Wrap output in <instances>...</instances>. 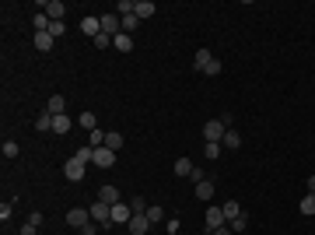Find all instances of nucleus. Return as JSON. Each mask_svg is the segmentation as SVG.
<instances>
[{
  "label": "nucleus",
  "instance_id": "1",
  "mask_svg": "<svg viewBox=\"0 0 315 235\" xmlns=\"http://www.w3.org/2000/svg\"><path fill=\"white\" fill-rule=\"evenodd\" d=\"M224 134H228V126H224L221 119H207V123H203V144H221Z\"/></svg>",
  "mask_w": 315,
  "mask_h": 235
},
{
  "label": "nucleus",
  "instance_id": "40",
  "mask_svg": "<svg viewBox=\"0 0 315 235\" xmlns=\"http://www.w3.org/2000/svg\"><path fill=\"white\" fill-rule=\"evenodd\" d=\"M95 46H99V49H105V46H112V35H105V32H102V35H95Z\"/></svg>",
  "mask_w": 315,
  "mask_h": 235
},
{
  "label": "nucleus",
  "instance_id": "27",
  "mask_svg": "<svg viewBox=\"0 0 315 235\" xmlns=\"http://www.w3.org/2000/svg\"><path fill=\"white\" fill-rule=\"evenodd\" d=\"M238 214H242V204H238V200H228V204H224V218H228V221H235Z\"/></svg>",
  "mask_w": 315,
  "mask_h": 235
},
{
  "label": "nucleus",
  "instance_id": "5",
  "mask_svg": "<svg viewBox=\"0 0 315 235\" xmlns=\"http://www.w3.org/2000/svg\"><path fill=\"white\" fill-rule=\"evenodd\" d=\"M88 221H91V211H88V207H74V211H67V225L77 228V232L88 225Z\"/></svg>",
  "mask_w": 315,
  "mask_h": 235
},
{
  "label": "nucleus",
  "instance_id": "29",
  "mask_svg": "<svg viewBox=\"0 0 315 235\" xmlns=\"http://www.w3.org/2000/svg\"><path fill=\"white\" fill-rule=\"evenodd\" d=\"M35 130H53V113H39L35 116Z\"/></svg>",
  "mask_w": 315,
  "mask_h": 235
},
{
  "label": "nucleus",
  "instance_id": "14",
  "mask_svg": "<svg viewBox=\"0 0 315 235\" xmlns=\"http://www.w3.org/2000/svg\"><path fill=\"white\" fill-rule=\"evenodd\" d=\"M81 32H84V35H91V39L102 35V18H84V21H81Z\"/></svg>",
  "mask_w": 315,
  "mask_h": 235
},
{
  "label": "nucleus",
  "instance_id": "10",
  "mask_svg": "<svg viewBox=\"0 0 315 235\" xmlns=\"http://www.w3.org/2000/svg\"><path fill=\"white\" fill-rule=\"evenodd\" d=\"M221 225H228V218H224V207H207V228L214 232Z\"/></svg>",
  "mask_w": 315,
  "mask_h": 235
},
{
  "label": "nucleus",
  "instance_id": "11",
  "mask_svg": "<svg viewBox=\"0 0 315 235\" xmlns=\"http://www.w3.org/2000/svg\"><path fill=\"white\" fill-rule=\"evenodd\" d=\"M193 193H196V200H200V204L214 200V183H210V179H203V183H196V190H193Z\"/></svg>",
  "mask_w": 315,
  "mask_h": 235
},
{
  "label": "nucleus",
  "instance_id": "44",
  "mask_svg": "<svg viewBox=\"0 0 315 235\" xmlns=\"http://www.w3.org/2000/svg\"><path fill=\"white\" fill-rule=\"evenodd\" d=\"M305 190H308V193H315V176H308V179H305Z\"/></svg>",
  "mask_w": 315,
  "mask_h": 235
},
{
  "label": "nucleus",
  "instance_id": "31",
  "mask_svg": "<svg viewBox=\"0 0 315 235\" xmlns=\"http://www.w3.org/2000/svg\"><path fill=\"white\" fill-rule=\"evenodd\" d=\"M74 158L88 165V161H95V148H77V151H74Z\"/></svg>",
  "mask_w": 315,
  "mask_h": 235
},
{
  "label": "nucleus",
  "instance_id": "42",
  "mask_svg": "<svg viewBox=\"0 0 315 235\" xmlns=\"http://www.w3.org/2000/svg\"><path fill=\"white\" fill-rule=\"evenodd\" d=\"M210 235H235V232H231V225H221V228H214Z\"/></svg>",
  "mask_w": 315,
  "mask_h": 235
},
{
  "label": "nucleus",
  "instance_id": "15",
  "mask_svg": "<svg viewBox=\"0 0 315 235\" xmlns=\"http://www.w3.org/2000/svg\"><path fill=\"white\" fill-rule=\"evenodd\" d=\"M70 130H74V119L67 116V113H63V116H53V134H70Z\"/></svg>",
  "mask_w": 315,
  "mask_h": 235
},
{
  "label": "nucleus",
  "instance_id": "9",
  "mask_svg": "<svg viewBox=\"0 0 315 235\" xmlns=\"http://www.w3.org/2000/svg\"><path fill=\"white\" fill-rule=\"evenodd\" d=\"M130 218H133V207H126L123 200L112 204V225H130Z\"/></svg>",
  "mask_w": 315,
  "mask_h": 235
},
{
  "label": "nucleus",
  "instance_id": "4",
  "mask_svg": "<svg viewBox=\"0 0 315 235\" xmlns=\"http://www.w3.org/2000/svg\"><path fill=\"white\" fill-rule=\"evenodd\" d=\"M84 169H88V165L77 161V158H67V161H63V176L70 179V183H81V179H84Z\"/></svg>",
  "mask_w": 315,
  "mask_h": 235
},
{
  "label": "nucleus",
  "instance_id": "12",
  "mask_svg": "<svg viewBox=\"0 0 315 235\" xmlns=\"http://www.w3.org/2000/svg\"><path fill=\"white\" fill-rule=\"evenodd\" d=\"M221 148H224V151H238V148H242V134H238L235 126H231V130L224 134V140H221Z\"/></svg>",
  "mask_w": 315,
  "mask_h": 235
},
{
  "label": "nucleus",
  "instance_id": "21",
  "mask_svg": "<svg viewBox=\"0 0 315 235\" xmlns=\"http://www.w3.org/2000/svg\"><path fill=\"white\" fill-rule=\"evenodd\" d=\"M298 211H301V214H308V218H312V214H315V193H305V196H301V204H298Z\"/></svg>",
  "mask_w": 315,
  "mask_h": 235
},
{
  "label": "nucleus",
  "instance_id": "17",
  "mask_svg": "<svg viewBox=\"0 0 315 235\" xmlns=\"http://www.w3.org/2000/svg\"><path fill=\"white\" fill-rule=\"evenodd\" d=\"M99 200H102V204H119V190H116V186H109V183H105V186L99 190Z\"/></svg>",
  "mask_w": 315,
  "mask_h": 235
},
{
  "label": "nucleus",
  "instance_id": "20",
  "mask_svg": "<svg viewBox=\"0 0 315 235\" xmlns=\"http://www.w3.org/2000/svg\"><path fill=\"white\" fill-rule=\"evenodd\" d=\"M112 46H116L119 53H133V39H130V35H126V32H119L116 39H112Z\"/></svg>",
  "mask_w": 315,
  "mask_h": 235
},
{
  "label": "nucleus",
  "instance_id": "23",
  "mask_svg": "<svg viewBox=\"0 0 315 235\" xmlns=\"http://www.w3.org/2000/svg\"><path fill=\"white\" fill-rule=\"evenodd\" d=\"M133 11H137V0H119V4H116L119 18H126V14H133Z\"/></svg>",
  "mask_w": 315,
  "mask_h": 235
},
{
  "label": "nucleus",
  "instance_id": "2",
  "mask_svg": "<svg viewBox=\"0 0 315 235\" xmlns=\"http://www.w3.org/2000/svg\"><path fill=\"white\" fill-rule=\"evenodd\" d=\"M88 211H91V221H95V225H112V204H102V200H95Z\"/></svg>",
  "mask_w": 315,
  "mask_h": 235
},
{
  "label": "nucleus",
  "instance_id": "38",
  "mask_svg": "<svg viewBox=\"0 0 315 235\" xmlns=\"http://www.w3.org/2000/svg\"><path fill=\"white\" fill-rule=\"evenodd\" d=\"M63 32H67V25H63V21H53V25H49V35H53V39H60Z\"/></svg>",
  "mask_w": 315,
  "mask_h": 235
},
{
  "label": "nucleus",
  "instance_id": "33",
  "mask_svg": "<svg viewBox=\"0 0 315 235\" xmlns=\"http://www.w3.org/2000/svg\"><path fill=\"white\" fill-rule=\"evenodd\" d=\"M0 151H4V158H18L21 155V148L14 144V140H4V148H0Z\"/></svg>",
  "mask_w": 315,
  "mask_h": 235
},
{
  "label": "nucleus",
  "instance_id": "8",
  "mask_svg": "<svg viewBox=\"0 0 315 235\" xmlns=\"http://www.w3.org/2000/svg\"><path fill=\"white\" fill-rule=\"evenodd\" d=\"M126 228H130V235H147V232H151V218H147V214H133Z\"/></svg>",
  "mask_w": 315,
  "mask_h": 235
},
{
  "label": "nucleus",
  "instance_id": "30",
  "mask_svg": "<svg viewBox=\"0 0 315 235\" xmlns=\"http://www.w3.org/2000/svg\"><path fill=\"white\" fill-rule=\"evenodd\" d=\"M224 155V148H221V144H203V158H210V161H214V158H221Z\"/></svg>",
  "mask_w": 315,
  "mask_h": 235
},
{
  "label": "nucleus",
  "instance_id": "28",
  "mask_svg": "<svg viewBox=\"0 0 315 235\" xmlns=\"http://www.w3.org/2000/svg\"><path fill=\"white\" fill-rule=\"evenodd\" d=\"M228 225H231V232H235V235H238V232H245V228H249V214L242 211V214H238L235 221H228Z\"/></svg>",
  "mask_w": 315,
  "mask_h": 235
},
{
  "label": "nucleus",
  "instance_id": "25",
  "mask_svg": "<svg viewBox=\"0 0 315 235\" xmlns=\"http://www.w3.org/2000/svg\"><path fill=\"white\" fill-rule=\"evenodd\" d=\"M193 169H196V165H193L189 158H179L175 161V176H193Z\"/></svg>",
  "mask_w": 315,
  "mask_h": 235
},
{
  "label": "nucleus",
  "instance_id": "39",
  "mask_svg": "<svg viewBox=\"0 0 315 235\" xmlns=\"http://www.w3.org/2000/svg\"><path fill=\"white\" fill-rule=\"evenodd\" d=\"M179 228H182L179 218H168V221H165V232H168V235H179Z\"/></svg>",
  "mask_w": 315,
  "mask_h": 235
},
{
  "label": "nucleus",
  "instance_id": "36",
  "mask_svg": "<svg viewBox=\"0 0 315 235\" xmlns=\"http://www.w3.org/2000/svg\"><path fill=\"white\" fill-rule=\"evenodd\" d=\"M203 74H207V78H217V74H221V60H210V63L203 67Z\"/></svg>",
  "mask_w": 315,
  "mask_h": 235
},
{
  "label": "nucleus",
  "instance_id": "3",
  "mask_svg": "<svg viewBox=\"0 0 315 235\" xmlns=\"http://www.w3.org/2000/svg\"><path fill=\"white\" fill-rule=\"evenodd\" d=\"M39 11H46V18H49V21H63V14H67V4H63V0H42Z\"/></svg>",
  "mask_w": 315,
  "mask_h": 235
},
{
  "label": "nucleus",
  "instance_id": "24",
  "mask_svg": "<svg viewBox=\"0 0 315 235\" xmlns=\"http://www.w3.org/2000/svg\"><path fill=\"white\" fill-rule=\"evenodd\" d=\"M32 25H35V32H49V25H53V21L46 18V11H35V18H32Z\"/></svg>",
  "mask_w": 315,
  "mask_h": 235
},
{
  "label": "nucleus",
  "instance_id": "35",
  "mask_svg": "<svg viewBox=\"0 0 315 235\" xmlns=\"http://www.w3.org/2000/svg\"><path fill=\"white\" fill-rule=\"evenodd\" d=\"M137 25H140V18H137V14H126V18H123V32L130 35V32H133Z\"/></svg>",
  "mask_w": 315,
  "mask_h": 235
},
{
  "label": "nucleus",
  "instance_id": "13",
  "mask_svg": "<svg viewBox=\"0 0 315 235\" xmlns=\"http://www.w3.org/2000/svg\"><path fill=\"white\" fill-rule=\"evenodd\" d=\"M46 113H53V116H63V113H67V98H63V95H53L49 102H46Z\"/></svg>",
  "mask_w": 315,
  "mask_h": 235
},
{
  "label": "nucleus",
  "instance_id": "37",
  "mask_svg": "<svg viewBox=\"0 0 315 235\" xmlns=\"http://www.w3.org/2000/svg\"><path fill=\"white\" fill-rule=\"evenodd\" d=\"M88 148H105V134L102 130H91V144Z\"/></svg>",
  "mask_w": 315,
  "mask_h": 235
},
{
  "label": "nucleus",
  "instance_id": "34",
  "mask_svg": "<svg viewBox=\"0 0 315 235\" xmlns=\"http://www.w3.org/2000/svg\"><path fill=\"white\" fill-rule=\"evenodd\" d=\"M105 148L119 151V148H123V134H105Z\"/></svg>",
  "mask_w": 315,
  "mask_h": 235
},
{
  "label": "nucleus",
  "instance_id": "43",
  "mask_svg": "<svg viewBox=\"0 0 315 235\" xmlns=\"http://www.w3.org/2000/svg\"><path fill=\"white\" fill-rule=\"evenodd\" d=\"M35 232H39V225H32V221H28V225L21 228V235H35Z\"/></svg>",
  "mask_w": 315,
  "mask_h": 235
},
{
  "label": "nucleus",
  "instance_id": "41",
  "mask_svg": "<svg viewBox=\"0 0 315 235\" xmlns=\"http://www.w3.org/2000/svg\"><path fill=\"white\" fill-rule=\"evenodd\" d=\"M81 235H99V225H95V221H88V225L81 228Z\"/></svg>",
  "mask_w": 315,
  "mask_h": 235
},
{
  "label": "nucleus",
  "instance_id": "16",
  "mask_svg": "<svg viewBox=\"0 0 315 235\" xmlns=\"http://www.w3.org/2000/svg\"><path fill=\"white\" fill-rule=\"evenodd\" d=\"M53 35H49V32H35V49H39V53H49V49H53Z\"/></svg>",
  "mask_w": 315,
  "mask_h": 235
},
{
  "label": "nucleus",
  "instance_id": "19",
  "mask_svg": "<svg viewBox=\"0 0 315 235\" xmlns=\"http://www.w3.org/2000/svg\"><path fill=\"white\" fill-rule=\"evenodd\" d=\"M77 126H84L88 134H91V130H99V119H95V113H91V109H88V113H81V116H77Z\"/></svg>",
  "mask_w": 315,
  "mask_h": 235
},
{
  "label": "nucleus",
  "instance_id": "7",
  "mask_svg": "<svg viewBox=\"0 0 315 235\" xmlns=\"http://www.w3.org/2000/svg\"><path fill=\"white\" fill-rule=\"evenodd\" d=\"M91 165L112 169V165H116V151H112V148H95V161H91Z\"/></svg>",
  "mask_w": 315,
  "mask_h": 235
},
{
  "label": "nucleus",
  "instance_id": "18",
  "mask_svg": "<svg viewBox=\"0 0 315 235\" xmlns=\"http://www.w3.org/2000/svg\"><path fill=\"white\" fill-rule=\"evenodd\" d=\"M154 11H158V7H154V0H137V11H133V14H137V18L144 21V18H151Z\"/></svg>",
  "mask_w": 315,
  "mask_h": 235
},
{
  "label": "nucleus",
  "instance_id": "22",
  "mask_svg": "<svg viewBox=\"0 0 315 235\" xmlns=\"http://www.w3.org/2000/svg\"><path fill=\"white\" fill-rule=\"evenodd\" d=\"M147 218H151V225H165V221H168V218H165V207H158V204L147 207Z\"/></svg>",
  "mask_w": 315,
  "mask_h": 235
},
{
  "label": "nucleus",
  "instance_id": "26",
  "mask_svg": "<svg viewBox=\"0 0 315 235\" xmlns=\"http://www.w3.org/2000/svg\"><path fill=\"white\" fill-rule=\"evenodd\" d=\"M210 49H207V46H203V49H196V57H193V63H196V70H203V67H207V63H210Z\"/></svg>",
  "mask_w": 315,
  "mask_h": 235
},
{
  "label": "nucleus",
  "instance_id": "32",
  "mask_svg": "<svg viewBox=\"0 0 315 235\" xmlns=\"http://www.w3.org/2000/svg\"><path fill=\"white\" fill-rule=\"evenodd\" d=\"M130 207H133V214H147V207H151V204H147L144 196H133V200H130Z\"/></svg>",
  "mask_w": 315,
  "mask_h": 235
},
{
  "label": "nucleus",
  "instance_id": "6",
  "mask_svg": "<svg viewBox=\"0 0 315 235\" xmlns=\"http://www.w3.org/2000/svg\"><path fill=\"white\" fill-rule=\"evenodd\" d=\"M102 32L116 39L119 32H123V18H119V14H102Z\"/></svg>",
  "mask_w": 315,
  "mask_h": 235
}]
</instances>
